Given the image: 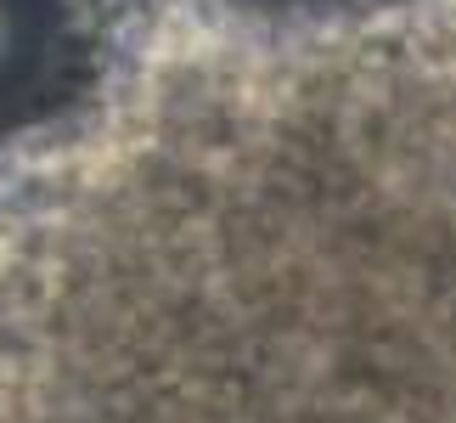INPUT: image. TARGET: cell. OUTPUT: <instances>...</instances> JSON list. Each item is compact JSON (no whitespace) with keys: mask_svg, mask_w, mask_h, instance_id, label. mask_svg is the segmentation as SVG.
<instances>
[]
</instances>
